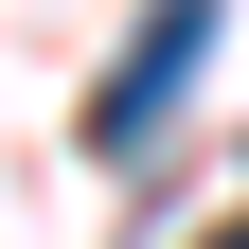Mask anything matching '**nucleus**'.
<instances>
[{
	"mask_svg": "<svg viewBox=\"0 0 249 249\" xmlns=\"http://www.w3.org/2000/svg\"><path fill=\"white\" fill-rule=\"evenodd\" d=\"M196 53H213V0H142V36H124V71L89 89V160H142L178 124V89H196Z\"/></svg>",
	"mask_w": 249,
	"mask_h": 249,
	"instance_id": "f257e3e1",
	"label": "nucleus"
},
{
	"mask_svg": "<svg viewBox=\"0 0 249 249\" xmlns=\"http://www.w3.org/2000/svg\"><path fill=\"white\" fill-rule=\"evenodd\" d=\"M213 249H249V231H213Z\"/></svg>",
	"mask_w": 249,
	"mask_h": 249,
	"instance_id": "f03ea898",
	"label": "nucleus"
}]
</instances>
